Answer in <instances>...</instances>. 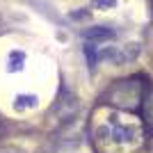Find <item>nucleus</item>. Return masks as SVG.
<instances>
[{
    "label": "nucleus",
    "mask_w": 153,
    "mask_h": 153,
    "mask_svg": "<svg viewBox=\"0 0 153 153\" xmlns=\"http://www.w3.org/2000/svg\"><path fill=\"white\" fill-rule=\"evenodd\" d=\"M103 101L110 103V105H117V108L121 110H137L142 105V101H144V87H142L140 80H135V78H130V80H119L117 85H112L108 91H105V96H103Z\"/></svg>",
    "instance_id": "1"
},
{
    "label": "nucleus",
    "mask_w": 153,
    "mask_h": 153,
    "mask_svg": "<svg viewBox=\"0 0 153 153\" xmlns=\"http://www.w3.org/2000/svg\"><path fill=\"white\" fill-rule=\"evenodd\" d=\"M82 39L85 41H91V44H96V41H110V39H114V30L108 25H91L87 30H82Z\"/></svg>",
    "instance_id": "2"
},
{
    "label": "nucleus",
    "mask_w": 153,
    "mask_h": 153,
    "mask_svg": "<svg viewBox=\"0 0 153 153\" xmlns=\"http://www.w3.org/2000/svg\"><path fill=\"white\" fill-rule=\"evenodd\" d=\"M135 130L133 128H126V126H114L112 128V133H110V137H112V140L114 142H119V144H126V142H130L135 137Z\"/></svg>",
    "instance_id": "3"
},
{
    "label": "nucleus",
    "mask_w": 153,
    "mask_h": 153,
    "mask_svg": "<svg viewBox=\"0 0 153 153\" xmlns=\"http://www.w3.org/2000/svg\"><path fill=\"white\" fill-rule=\"evenodd\" d=\"M25 66V53L23 51H12L9 53V62H7V71L9 73H16Z\"/></svg>",
    "instance_id": "4"
},
{
    "label": "nucleus",
    "mask_w": 153,
    "mask_h": 153,
    "mask_svg": "<svg viewBox=\"0 0 153 153\" xmlns=\"http://www.w3.org/2000/svg\"><path fill=\"white\" fill-rule=\"evenodd\" d=\"M37 96L32 94H19L16 98H14V108L16 110H25V108H37Z\"/></svg>",
    "instance_id": "5"
},
{
    "label": "nucleus",
    "mask_w": 153,
    "mask_h": 153,
    "mask_svg": "<svg viewBox=\"0 0 153 153\" xmlns=\"http://www.w3.org/2000/svg\"><path fill=\"white\" fill-rule=\"evenodd\" d=\"M85 57H87V64H89V69H94L96 62H98V53H96V46H91V44L85 46Z\"/></svg>",
    "instance_id": "6"
},
{
    "label": "nucleus",
    "mask_w": 153,
    "mask_h": 153,
    "mask_svg": "<svg viewBox=\"0 0 153 153\" xmlns=\"http://www.w3.org/2000/svg\"><path fill=\"white\" fill-rule=\"evenodd\" d=\"M117 0H94V7L96 9H110V7H114Z\"/></svg>",
    "instance_id": "7"
},
{
    "label": "nucleus",
    "mask_w": 153,
    "mask_h": 153,
    "mask_svg": "<svg viewBox=\"0 0 153 153\" xmlns=\"http://www.w3.org/2000/svg\"><path fill=\"white\" fill-rule=\"evenodd\" d=\"M69 16H71L73 21H80V19H87V16H89V12H85V9H80V12H71Z\"/></svg>",
    "instance_id": "8"
}]
</instances>
